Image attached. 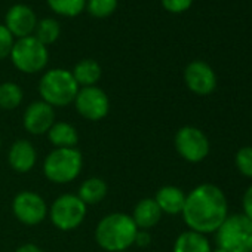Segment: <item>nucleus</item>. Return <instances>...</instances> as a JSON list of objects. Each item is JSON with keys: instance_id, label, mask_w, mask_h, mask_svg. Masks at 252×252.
Returning <instances> with one entry per match:
<instances>
[{"instance_id": "cd10ccee", "label": "nucleus", "mask_w": 252, "mask_h": 252, "mask_svg": "<svg viewBox=\"0 0 252 252\" xmlns=\"http://www.w3.org/2000/svg\"><path fill=\"white\" fill-rule=\"evenodd\" d=\"M242 205H243V215L252 221V186L245 191Z\"/></svg>"}, {"instance_id": "7c9ffc66", "label": "nucleus", "mask_w": 252, "mask_h": 252, "mask_svg": "<svg viewBox=\"0 0 252 252\" xmlns=\"http://www.w3.org/2000/svg\"><path fill=\"white\" fill-rule=\"evenodd\" d=\"M212 252H225V251H224V249H221V248H218V246H217V249H212Z\"/></svg>"}, {"instance_id": "aec40b11", "label": "nucleus", "mask_w": 252, "mask_h": 252, "mask_svg": "<svg viewBox=\"0 0 252 252\" xmlns=\"http://www.w3.org/2000/svg\"><path fill=\"white\" fill-rule=\"evenodd\" d=\"M107 194V184L101 178H89L86 180L80 189L77 197L85 203V205H96L99 203Z\"/></svg>"}, {"instance_id": "7ed1b4c3", "label": "nucleus", "mask_w": 252, "mask_h": 252, "mask_svg": "<svg viewBox=\"0 0 252 252\" xmlns=\"http://www.w3.org/2000/svg\"><path fill=\"white\" fill-rule=\"evenodd\" d=\"M42 101L52 107H64L74 102L79 85L73 73L65 68H52L43 74L39 83Z\"/></svg>"}, {"instance_id": "f03ea898", "label": "nucleus", "mask_w": 252, "mask_h": 252, "mask_svg": "<svg viewBox=\"0 0 252 252\" xmlns=\"http://www.w3.org/2000/svg\"><path fill=\"white\" fill-rule=\"evenodd\" d=\"M138 227L128 214H110L104 217L95 230L98 245L108 252H122L134 245Z\"/></svg>"}, {"instance_id": "c756f323", "label": "nucleus", "mask_w": 252, "mask_h": 252, "mask_svg": "<svg viewBox=\"0 0 252 252\" xmlns=\"http://www.w3.org/2000/svg\"><path fill=\"white\" fill-rule=\"evenodd\" d=\"M15 252H42V249L33 243H26V245L20 246Z\"/></svg>"}, {"instance_id": "6e6552de", "label": "nucleus", "mask_w": 252, "mask_h": 252, "mask_svg": "<svg viewBox=\"0 0 252 252\" xmlns=\"http://www.w3.org/2000/svg\"><path fill=\"white\" fill-rule=\"evenodd\" d=\"M174 144L178 155L190 163H199L209 155L208 137L194 126H184L178 129Z\"/></svg>"}, {"instance_id": "20e7f679", "label": "nucleus", "mask_w": 252, "mask_h": 252, "mask_svg": "<svg viewBox=\"0 0 252 252\" xmlns=\"http://www.w3.org/2000/svg\"><path fill=\"white\" fill-rule=\"evenodd\" d=\"M215 234L217 246L225 252H252V221L243 214L227 217Z\"/></svg>"}, {"instance_id": "f8f14e48", "label": "nucleus", "mask_w": 252, "mask_h": 252, "mask_svg": "<svg viewBox=\"0 0 252 252\" xmlns=\"http://www.w3.org/2000/svg\"><path fill=\"white\" fill-rule=\"evenodd\" d=\"M55 123L54 107L45 101L32 102L24 113V128L33 135L46 134Z\"/></svg>"}, {"instance_id": "a211bd4d", "label": "nucleus", "mask_w": 252, "mask_h": 252, "mask_svg": "<svg viewBox=\"0 0 252 252\" xmlns=\"http://www.w3.org/2000/svg\"><path fill=\"white\" fill-rule=\"evenodd\" d=\"M174 252H212V248L205 234L189 230L178 236L174 245Z\"/></svg>"}, {"instance_id": "5701e85b", "label": "nucleus", "mask_w": 252, "mask_h": 252, "mask_svg": "<svg viewBox=\"0 0 252 252\" xmlns=\"http://www.w3.org/2000/svg\"><path fill=\"white\" fill-rule=\"evenodd\" d=\"M48 5L60 15L76 17L85 9L86 0H48Z\"/></svg>"}, {"instance_id": "39448f33", "label": "nucleus", "mask_w": 252, "mask_h": 252, "mask_svg": "<svg viewBox=\"0 0 252 252\" xmlns=\"http://www.w3.org/2000/svg\"><path fill=\"white\" fill-rule=\"evenodd\" d=\"M83 159L77 149H55L45 159L43 172L46 178L57 184H67L77 178Z\"/></svg>"}, {"instance_id": "1a4fd4ad", "label": "nucleus", "mask_w": 252, "mask_h": 252, "mask_svg": "<svg viewBox=\"0 0 252 252\" xmlns=\"http://www.w3.org/2000/svg\"><path fill=\"white\" fill-rule=\"evenodd\" d=\"M74 104L80 116L91 122L104 119L110 110L108 96L98 86H88V88L79 89Z\"/></svg>"}, {"instance_id": "c85d7f7f", "label": "nucleus", "mask_w": 252, "mask_h": 252, "mask_svg": "<svg viewBox=\"0 0 252 252\" xmlns=\"http://www.w3.org/2000/svg\"><path fill=\"white\" fill-rule=\"evenodd\" d=\"M134 243H137L138 246H147L149 243H150V234L146 231V230H138V233H137V236H135V242Z\"/></svg>"}, {"instance_id": "6ab92c4d", "label": "nucleus", "mask_w": 252, "mask_h": 252, "mask_svg": "<svg viewBox=\"0 0 252 252\" xmlns=\"http://www.w3.org/2000/svg\"><path fill=\"white\" fill-rule=\"evenodd\" d=\"M73 77L77 82L79 86L88 88V86H95V83L101 77V67L95 60L86 58L79 61L74 68H73Z\"/></svg>"}, {"instance_id": "bb28decb", "label": "nucleus", "mask_w": 252, "mask_h": 252, "mask_svg": "<svg viewBox=\"0 0 252 252\" xmlns=\"http://www.w3.org/2000/svg\"><path fill=\"white\" fill-rule=\"evenodd\" d=\"M193 3V0H162V5L166 11L172 14H181L187 11Z\"/></svg>"}, {"instance_id": "4be33fe9", "label": "nucleus", "mask_w": 252, "mask_h": 252, "mask_svg": "<svg viewBox=\"0 0 252 252\" xmlns=\"http://www.w3.org/2000/svg\"><path fill=\"white\" fill-rule=\"evenodd\" d=\"M23 89L14 82H5L0 85V107L3 110H14L23 101Z\"/></svg>"}, {"instance_id": "393cba45", "label": "nucleus", "mask_w": 252, "mask_h": 252, "mask_svg": "<svg viewBox=\"0 0 252 252\" xmlns=\"http://www.w3.org/2000/svg\"><path fill=\"white\" fill-rule=\"evenodd\" d=\"M237 171L248 178H252V146H245L239 149L234 158Z\"/></svg>"}, {"instance_id": "ddd939ff", "label": "nucleus", "mask_w": 252, "mask_h": 252, "mask_svg": "<svg viewBox=\"0 0 252 252\" xmlns=\"http://www.w3.org/2000/svg\"><path fill=\"white\" fill-rule=\"evenodd\" d=\"M37 18L34 11L23 3L14 5L6 14V29L17 37H27L36 30Z\"/></svg>"}, {"instance_id": "9d476101", "label": "nucleus", "mask_w": 252, "mask_h": 252, "mask_svg": "<svg viewBox=\"0 0 252 252\" xmlns=\"http://www.w3.org/2000/svg\"><path fill=\"white\" fill-rule=\"evenodd\" d=\"M12 209L14 215L27 225H36L48 215V206L45 200L33 191L18 193L14 199Z\"/></svg>"}, {"instance_id": "9b49d317", "label": "nucleus", "mask_w": 252, "mask_h": 252, "mask_svg": "<svg viewBox=\"0 0 252 252\" xmlns=\"http://www.w3.org/2000/svg\"><path fill=\"white\" fill-rule=\"evenodd\" d=\"M184 80L187 88L197 95H209L217 88V76L205 61H193L186 67Z\"/></svg>"}, {"instance_id": "f257e3e1", "label": "nucleus", "mask_w": 252, "mask_h": 252, "mask_svg": "<svg viewBox=\"0 0 252 252\" xmlns=\"http://www.w3.org/2000/svg\"><path fill=\"white\" fill-rule=\"evenodd\" d=\"M181 214L190 230L200 234L215 233L228 217L225 194L214 184H200L186 196Z\"/></svg>"}, {"instance_id": "b1692460", "label": "nucleus", "mask_w": 252, "mask_h": 252, "mask_svg": "<svg viewBox=\"0 0 252 252\" xmlns=\"http://www.w3.org/2000/svg\"><path fill=\"white\" fill-rule=\"evenodd\" d=\"M86 8L92 17L105 18L117 8V0H86Z\"/></svg>"}, {"instance_id": "423d86ee", "label": "nucleus", "mask_w": 252, "mask_h": 252, "mask_svg": "<svg viewBox=\"0 0 252 252\" xmlns=\"http://www.w3.org/2000/svg\"><path fill=\"white\" fill-rule=\"evenodd\" d=\"M11 58L14 65L29 74L43 70L48 64V48L34 36L21 37L14 43Z\"/></svg>"}, {"instance_id": "4468645a", "label": "nucleus", "mask_w": 252, "mask_h": 252, "mask_svg": "<svg viewBox=\"0 0 252 252\" xmlns=\"http://www.w3.org/2000/svg\"><path fill=\"white\" fill-rule=\"evenodd\" d=\"M36 149L33 147V144L27 140H18L12 144L9 155H8V160L9 165L14 171L17 172H29L34 168L36 165Z\"/></svg>"}, {"instance_id": "dca6fc26", "label": "nucleus", "mask_w": 252, "mask_h": 252, "mask_svg": "<svg viewBox=\"0 0 252 252\" xmlns=\"http://www.w3.org/2000/svg\"><path fill=\"white\" fill-rule=\"evenodd\" d=\"M160 217H162V211L155 199L140 200L132 214V220L138 227V230H149L155 227L160 221Z\"/></svg>"}, {"instance_id": "412c9836", "label": "nucleus", "mask_w": 252, "mask_h": 252, "mask_svg": "<svg viewBox=\"0 0 252 252\" xmlns=\"http://www.w3.org/2000/svg\"><path fill=\"white\" fill-rule=\"evenodd\" d=\"M34 37L42 42L45 46L54 43L60 34H61V27H60V23L54 18H43L37 23L36 26V30H34Z\"/></svg>"}, {"instance_id": "2f4dec72", "label": "nucleus", "mask_w": 252, "mask_h": 252, "mask_svg": "<svg viewBox=\"0 0 252 252\" xmlns=\"http://www.w3.org/2000/svg\"><path fill=\"white\" fill-rule=\"evenodd\" d=\"M122 252H126V251H122Z\"/></svg>"}, {"instance_id": "0eeeda50", "label": "nucleus", "mask_w": 252, "mask_h": 252, "mask_svg": "<svg viewBox=\"0 0 252 252\" xmlns=\"http://www.w3.org/2000/svg\"><path fill=\"white\" fill-rule=\"evenodd\" d=\"M86 217V205L74 194L60 196L51 206V220L60 230H74Z\"/></svg>"}, {"instance_id": "a878e982", "label": "nucleus", "mask_w": 252, "mask_h": 252, "mask_svg": "<svg viewBox=\"0 0 252 252\" xmlns=\"http://www.w3.org/2000/svg\"><path fill=\"white\" fill-rule=\"evenodd\" d=\"M14 43L15 42H14L12 33L6 29V26L0 24V60L11 55Z\"/></svg>"}, {"instance_id": "473e14b6", "label": "nucleus", "mask_w": 252, "mask_h": 252, "mask_svg": "<svg viewBox=\"0 0 252 252\" xmlns=\"http://www.w3.org/2000/svg\"><path fill=\"white\" fill-rule=\"evenodd\" d=\"M0 144H2V143H0Z\"/></svg>"}, {"instance_id": "2eb2a0df", "label": "nucleus", "mask_w": 252, "mask_h": 252, "mask_svg": "<svg viewBox=\"0 0 252 252\" xmlns=\"http://www.w3.org/2000/svg\"><path fill=\"white\" fill-rule=\"evenodd\" d=\"M158 206L160 208L162 214L168 215H177L183 212L184 203H186V194L181 189L175 186H165L159 189L155 197Z\"/></svg>"}, {"instance_id": "f3484780", "label": "nucleus", "mask_w": 252, "mask_h": 252, "mask_svg": "<svg viewBox=\"0 0 252 252\" xmlns=\"http://www.w3.org/2000/svg\"><path fill=\"white\" fill-rule=\"evenodd\" d=\"M48 137L57 149H76V144L79 141L76 128L67 122L54 123L52 128L48 131Z\"/></svg>"}]
</instances>
